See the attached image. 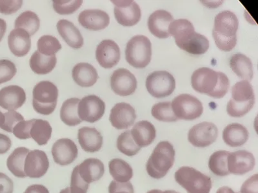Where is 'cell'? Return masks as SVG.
Wrapping results in <instances>:
<instances>
[{"label":"cell","mask_w":258,"mask_h":193,"mask_svg":"<svg viewBox=\"0 0 258 193\" xmlns=\"http://www.w3.org/2000/svg\"><path fill=\"white\" fill-rule=\"evenodd\" d=\"M175 155L176 151L169 142H159L147 161V173L153 178H163L173 166Z\"/></svg>","instance_id":"277c9868"},{"label":"cell","mask_w":258,"mask_h":193,"mask_svg":"<svg viewBox=\"0 0 258 193\" xmlns=\"http://www.w3.org/2000/svg\"><path fill=\"white\" fill-rule=\"evenodd\" d=\"M191 84L198 93L214 99H222L229 91L230 80L224 73L203 67L194 72Z\"/></svg>","instance_id":"7a4b0ae2"},{"label":"cell","mask_w":258,"mask_h":193,"mask_svg":"<svg viewBox=\"0 0 258 193\" xmlns=\"http://www.w3.org/2000/svg\"><path fill=\"white\" fill-rule=\"evenodd\" d=\"M162 193H179L173 190H167L165 191H163Z\"/></svg>","instance_id":"680465c9"},{"label":"cell","mask_w":258,"mask_h":193,"mask_svg":"<svg viewBox=\"0 0 258 193\" xmlns=\"http://www.w3.org/2000/svg\"><path fill=\"white\" fill-rule=\"evenodd\" d=\"M72 77L76 83L82 87H91L98 79V72L92 64L80 63L72 70Z\"/></svg>","instance_id":"f1b7e54d"},{"label":"cell","mask_w":258,"mask_h":193,"mask_svg":"<svg viewBox=\"0 0 258 193\" xmlns=\"http://www.w3.org/2000/svg\"><path fill=\"white\" fill-rule=\"evenodd\" d=\"M117 148L119 152L128 157H133L137 155L142 148L138 146L131 135L130 130L122 133L117 139Z\"/></svg>","instance_id":"74e56055"},{"label":"cell","mask_w":258,"mask_h":193,"mask_svg":"<svg viewBox=\"0 0 258 193\" xmlns=\"http://www.w3.org/2000/svg\"><path fill=\"white\" fill-rule=\"evenodd\" d=\"M89 187V183L83 180L78 171V165L74 168L71 180V193H87Z\"/></svg>","instance_id":"7bdbcfd3"},{"label":"cell","mask_w":258,"mask_h":193,"mask_svg":"<svg viewBox=\"0 0 258 193\" xmlns=\"http://www.w3.org/2000/svg\"><path fill=\"white\" fill-rule=\"evenodd\" d=\"M174 177L177 183L187 193H210L213 185L209 176L191 167H180Z\"/></svg>","instance_id":"52a82bcc"},{"label":"cell","mask_w":258,"mask_h":193,"mask_svg":"<svg viewBox=\"0 0 258 193\" xmlns=\"http://www.w3.org/2000/svg\"><path fill=\"white\" fill-rule=\"evenodd\" d=\"M255 159L252 153L246 150L230 153L229 157L230 174L243 175L254 169Z\"/></svg>","instance_id":"d6986e66"},{"label":"cell","mask_w":258,"mask_h":193,"mask_svg":"<svg viewBox=\"0 0 258 193\" xmlns=\"http://www.w3.org/2000/svg\"><path fill=\"white\" fill-rule=\"evenodd\" d=\"M152 58V44L147 37L134 36L126 44L125 59L131 66L136 68H144L148 66Z\"/></svg>","instance_id":"ba28073f"},{"label":"cell","mask_w":258,"mask_h":193,"mask_svg":"<svg viewBox=\"0 0 258 193\" xmlns=\"http://www.w3.org/2000/svg\"><path fill=\"white\" fill-rule=\"evenodd\" d=\"M52 129L48 121L43 119H34L31 129V137L40 146L48 143L51 138Z\"/></svg>","instance_id":"d590c367"},{"label":"cell","mask_w":258,"mask_h":193,"mask_svg":"<svg viewBox=\"0 0 258 193\" xmlns=\"http://www.w3.org/2000/svg\"><path fill=\"white\" fill-rule=\"evenodd\" d=\"M249 133L245 126L238 123H232L226 126L223 132L225 143L232 148L245 144L248 141Z\"/></svg>","instance_id":"83f0119b"},{"label":"cell","mask_w":258,"mask_h":193,"mask_svg":"<svg viewBox=\"0 0 258 193\" xmlns=\"http://www.w3.org/2000/svg\"><path fill=\"white\" fill-rule=\"evenodd\" d=\"M257 174H254L241 186L240 193H257Z\"/></svg>","instance_id":"c3c4849f"},{"label":"cell","mask_w":258,"mask_h":193,"mask_svg":"<svg viewBox=\"0 0 258 193\" xmlns=\"http://www.w3.org/2000/svg\"><path fill=\"white\" fill-rule=\"evenodd\" d=\"M22 5V0H0V13L6 15H12L19 11Z\"/></svg>","instance_id":"bcb514c9"},{"label":"cell","mask_w":258,"mask_h":193,"mask_svg":"<svg viewBox=\"0 0 258 193\" xmlns=\"http://www.w3.org/2000/svg\"><path fill=\"white\" fill-rule=\"evenodd\" d=\"M111 2L115 6V18L119 24L124 27H132L141 20V9L135 2L131 0H112Z\"/></svg>","instance_id":"7c38bea8"},{"label":"cell","mask_w":258,"mask_h":193,"mask_svg":"<svg viewBox=\"0 0 258 193\" xmlns=\"http://www.w3.org/2000/svg\"><path fill=\"white\" fill-rule=\"evenodd\" d=\"M29 149L25 147H19L15 149L7 160V166L14 176L17 178L27 177L24 171L25 160Z\"/></svg>","instance_id":"4dcf8cb0"},{"label":"cell","mask_w":258,"mask_h":193,"mask_svg":"<svg viewBox=\"0 0 258 193\" xmlns=\"http://www.w3.org/2000/svg\"><path fill=\"white\" fill-rule=\"evenodd\" d=\"M137 119L135 109L126 103H117L112 108L109 121L117 130H125L131 127Z\"/></svg>","instance_id":"e0dca14e"},{"label":"cell","mask_w":258,"mask_h":193,"mask_svg":"<svg viewBox=\"0 0 258 193\" xmlns=\"http://www.w3.org/2000/svg\"><path fill=\"white\" fill-rule=\"evenodd\" d=\"M146 88L154 98H167L174 92L176 80L167 71H156L147 77Z\"/></svg>","instance_id":"30bf717a"},{"label":"cell","mask_w":258,"mask_h":193,"mask_svg":"<svg viewBox=\"0 0 258 193\" xmlns=\"http://www.w3.org/2000/svg\"><path fill=\"white\" fill-rule=\"evenodd\" d=\"M96 57L101 67L110 69L116 66L120 60V49L114 41L103 40L96 48Z\"/></svg>","instance_id":"2e32d148"},{"label":"cell","mask_w":258,"mask_h":193,"mask_svg":"<svg viewBox=\"0 0 258 193\" xmlns=\"http://www.w3.org/2000/svg\"><path fill=\"white\" fill-rule=\"evenodd\" d=\"M17 72L15 64L8 59L0 60V84L13 79Z\"/></svg>","instance_id":"b9f144b4"},{"label":"cell","mask_w":258,"mask_h":193,"mask_svg":"<svg viewBox=\"0 0 258 193\" xmlns=\"http://www.w3.org/2000/svg\"><path fill=\"white\" fill-rule=\"evenodd\" d=\"M7 31V24L6 21L0 18V42L3 39Z\"/></svg>","instance_id":"f5cc1de1"},{"label":"cell","mask_w":258,"mask_h":193,"mask_svg":"<svg viewBox=\"0 0 258 193\" xmlns=\"http://www.w3.org/2000/svg\"><path fill=\"white\" fill-rule=\"evenodd\" d=\"M171 105L175 116L181 120H195L204 113L201 101L190 94L183 93L177 96L172 100Z\"/></svg>","instance_id":"9c48e42d"},{"label":"cell","mask_w":258,"mask_h":193,"mask_svg":"<svg viewBox=\"0 0 258 193\" xmlns=\"http://www.w3.org/2000/svg\"><path fill=\"white\" fill-rule=\"evenodd\" d=\"M230 66L232 70L236 73L242 80L250 82L254 76L252 61L249 57L241 53H237L230 59Z\"/></svg>","instance_id":"f546056e"},{"label":"cell","mask_w":258,"mask_h":193,"mask_svg":"<svg viewBox=\"0 0 258 193\" xmlns=\"http://www.w3.org/2000/svg\"><path fill=\"white\" fill-rule=\"evenodd\" d=\"M12 146V142L8 135L0 133V155L8 153Z\"/></svg>","instance_id":"f907efd6"},{"label":"cell","mask_w":258,"mask_h":193,"mask_svg":"<svg viewBox=\"0 0 258 193\" xmlns=\"http://www.w3.org/2000/svg\"><path fill=\"white\" fill-rule=\"evenodd\" d=\"M33 122L34 119L19 122L13 128V134L21 140L31 139V129Z\"/></svg>","instance_id":"f6af8a7d"},{"label":"cell","mask_w":258,"mask_h":193,"mask_svg":"<svg viewBox=\"0 0 258 193\" xmlns=\"http://www.w3.org/2000/svg\"><path fill=\"white\" fill-rule=\"evenodd\" d=\"M4 115L3 113H2L1 111H0V126H1L2 125H3L4 122Z\"/></svg>","instance_id":"11a10c76"},{"label":"cell","mask_w":258,"mask_h":193,"mask_svg":"<svg viewBox=\"0 0 258 193\" xmlns=\"http://www.w3.org/2000/svg\"><path fill=\"white\" fill-rule=\"evenodd\" d=\"M230 152L227 151H217L210 157L209 167L212 173L218 176L229 175V157Z\"/></svg>","instance_id":"d6a6232c"},{"label":"cell","mask_w":258,"mask_h":193,"mask_svg":"<svg viewBox=\"0 0 258 193\" xmlns=\"http://www.w3.org/2000/svg\"><path fill=\"white\" fill-rule=\"evenodd\" d=\"M40 20L38 15L32 11H25L15 21V29L24 30L30 36H33L40 29Z\"/></svg>","instance_id":"8d00e7d4"},{"label":"cell","mask_w":258,"mask_h":193,"mask_svg":"<svg viewBox=\"0 0 258 193\" xmlns=\"http://www.w3.org/2000/svg\"><path fill=\"white\" fill-rule=\"evenodd\" d=\"M14 183L6 174L0 173V193H13Z\"/></svg>","instance_id":"681fc988"},{"label":"cell","mask_w":258,"mask_h":193,"mask_svg":"<svg viewBox=\"0 0 258 193\" xmlns=\"http://www.w3.org/2000/svg\"><path fill=\"white\" fill-rule=\"evenodd\" d=\"M168 32L174 38L176 44L188 54L200 56L209 48V41L206 36L195 32L192 23L186 19L173 21Z\"/></svg>","instance_id":"6da1fadb"},{"label":"cell","mask_w":258,"mask_h":193,"mask_svg":"<svg viewBox=\"0 0 258 193\" xmlns=\"http://www.w3.org/2000/svg\"><path fill=\"white\" fill-rule=\"evenodd\" d=\"M52 155L56 164L64 166L72 164L77 159L78 149L72 140L61 139L53 144Z\"/></svg>","instance_id":"ac0fdd59"},{"label":"cell","mask_w":258,"mask_h":193,"mask_svg":"<svg viewBox=\"0 0 258 193\" xmlns=\"http://www.w3.org/2000/svg\"><path fill=\"white\" fill-rule=\"evenodd\" d=\"M218 136L217 126L209 122H203L190 129L188 133V140L195 147L206 148L213 144Z\"/></svg>","instance_id":"4fadbf2b"},{"label":"cell","mask_w":258,"mask_h":193,"mask_svg":"<svg viewBox=\"0 0 258 193\" xmlns=\"http://www.w3.org/2000/svg\"><path fill=\"white\" fill-rule=\"evenodd\" d=\"M238 27V18L231 11H222L216 16L213 36L219 49L223 52L234 49L237 44Z\"/></svg>","instance_id":"3957f363"},{"label":"cell","mask_w":258,"mask_h":193,"mask_svg":"<svg viewBox=\"0 0 258 193\" xmlns=\"http://www.w3.org/2000/svg\"><path fill=\"white\" fill-rule=\"evenodd\" d=\"M9 49L16 57L26 56L31 50V36L24 30L15 29L8 36Z\"/></svg>","instance_id":"603a6c76"},{"label":"cell","mask_w":258,"mask_h":193,"mask_svg":"<svg viewBox=\"0 0 258 193\" xmlns=\"http://www.w3.org/2000/svg\"><path fill=\"white\" fill-rule=\"evenodd\" d=\"M57 31L67 44L74 49H80L84 45V38L80 31L72 22L61 20L56 25Z\"/></svg>","instance_id":"484cf974"},{"label":"cell","mask_w":258,"mask_h":193,"mask_svg":"<svg viewBox=\"0 0 258 193\" xmlns=\"http://www.w3.org/2000/svg\"><path fill=\"white\" fill-rule=\"evenodd\" d=\"M59 193H71L70 187H67L66 189H64L63 190H61L60 192Z\"/></svg>","instance_id":"6f0895ef"},{"label":"cell","mask_w":258,"mask_h":193,"mask_svg":"<svg viewBox=\"0 0 258 193\" xmlns=\"http://www.w3.org/2000/svg\"><path fill=\"white\" fill-rule=\"evenodd\" d=\"M78 22L85 29L98 31L109 26L110 17L105 11L99 9H89L80 14Z\"/></svg>","instance_id":"ffe728a7"},{"label":"cell","mask_w":258,"mask_h":193,"mask_svg":"<svg viewBox=\"0 0 258 193\" xmlns=\"http://www.w3.org/2000/svg\"><path fill=\"white\" fill-rule=\"evenodd\" d=\"M52 2L54 11L61 15H72L80 9L83 4L81 0H53Z\"/></svg>","instance_id":"60d3db41"},{"label":"cell","mask_w":258,"mask_h":193,"mask_svg":"<svg viewBox=\"0 0 258 193\" xmlns=\"http://www.w3.org/2000/svg\"><path fill=\"white\" fill-rule=\"evenodd\" d=\"M49 167V161L44 151H30L25 160L24 171L27 177L40 178L45 175Z\"/></svg>","instance_id":"9a60e30c"},{"label":"cell","mask_w":258,"mask_h":193,"mask_svg":"<svg viewBox=\"0 0 258 193\" xmlns=\"http://www.w3.org/2000/svg\"><path fill=\"white\" fill-rule=\"evenodd\" d=\"M151 114L159 121L170 123L178 120L174 114L170 102L159 103L154 105L152 108Z\"/></svg>","instance_id":"ab89813d"},{"label":"cell","mask_w":258,"mask_h":193,"mask_svg":"<svg viewBox=\"0 0 258 193\" xmlns=\"http://www.w3.org/2000/svg\"><path fill=\"white\" fill-rule=\"evenodd\" d=\"M26 94L17 85H10L0 89V107L9 111H15L24 105Z\"/></svg>","instance_id":"44dd1931"},{"label":"cell","mask_w":258,"mask_h":193,"mask_svg":"<svg viewBox=\"0 0 258 193\" xmlns=\"http://www.w3.org/2000/svg\"><path fill=\"white\" fill-rule=\"evenodd\" d=\"M57 63L56 56H46L36 50L30 59L31 70L36 74L46 75L51 72Z\"/></svg>","instance_id":"1f68e13d"},{"label":"cell","mask_w":258,"mask_h":193,"mask_svg":"<svg viewBox=\"0 0 258 193\" xmlns=\"http://www.w3.org/2000/svg\"><path fill=\"white\" fill-rule=\"evenodd\" d=\"M110 86L117 95L126 96L132 95L137 88V78L125 68H119L113 72L110 77Z\"/></svg>","instance_id":"5bb4252c"},{"label":"cell","mask_w":258,"mask_h":193,"mask_svg":"<svg viewBox=\"0 0 258 193\" xmlns=\"http://www.w3.org/2000/svg\"><path fill=\"white\" fill-rule=\"evenodd\" d=\"M105 111V103L95 95H87L80 101L78 117L82 121L94 123L100 121Z\"/></svg>","instance_id":"8fae6325"},{"label":"cell","mask_w":258,"mask_h":193,"mask_svg":"<svg viewBox=\"0 0 258 193\" xmlns=\"http://www.w3.org/2000/svg\"><path fill=\"white\" fill-rule=\"evenodd\" d=\"M38 51L46 56H56L61 49V45L55 37L50 35L41 36L37 43Z\"/></svg>","instance_id":"f35d334b"},{"label":"cell","mask_w":258,"mask_h":193,"mask_svg":"<svg viewBox=\"0 0 258 193\" xmlns=\"http://www.w3.org/2000/svg\"><path fill=\"white\" fill-rule=\"evenodd\" d=\"M32 105L35 111L44 116L54 112L58 98V89L52 82L43 80L38 82L33 89Z\"/></svg>","instance_id":"8992f818"},{"label":"cell","mask_w":258,"mask_h":193,"mask_svg":"<svg viewBox=\"0 0 258 193\" xmlns=\"http://www.w3.org/2000/svg\"><path fill=\"white\" fill-rule=\"evenodd\" d=\"M109 193H135V190L130 181L118 182L113 180L109 186Z\"/></svg>","instance_id":"7dc6e473"},{"label":"cell","mask_w":258,"mask_h":193,"mask_svg":"<svg viewBox=\"0 0 258 193\" xmlns=\"http://www.w3.org/2000/svg\"><path fill=\"white\" fill-rule=\"evenodd\" d=\"M24 193H50L47 188L43 185L34 184L29 186Z\"/></svg>","instance_id":"816d5d0a"},{"label":"cell","mask_w":258,"mask_h":193,"mask_svg":"<svg viewBox=\"0 0 258 193\" xmlns=\"http://www.w3.org/2000/svg\"><path fill=\"white\" fill-rule=\"evenodd\" d=\"M134 141L140 148L149 146L154 141L156 130L154 126L149 121L138 122L131 130Z\"/></svg>","instance_id":"d4e9b609"},{"label":"cell","mask_w":258,"mask_h":193,"mask_svg":"<svg viewBox=\"0 0 258 193\" xmlns=\"http://www.w3.org/2000/svg\"><path fill=\"white\" fill-rule=\"evenodd\" d=\"M80 101L78 98H71L64 101L62 105L60 118L61 121L66 125L76 126L82 123V121L78 114V107Z\"/></svg>","instance_id":"e575fe53"},{"label":"cell","mask_w":258,"mask_h":193,"mask_svg":"<svg viewBox=\"0 0 258 193\" xmlns=\"http://www.w3.org/2000/svg\"><path fill=\"white\" fill-rule=\"evenodd\" d=\"M255 98L252 86L247 80L236 82L231 88V98L227 106V114L230 117L245 116L255 104Z\"/></svg>","instance_id":"5b68a950"},{"label":"cell","mask_w":258,"mask_h":193,"mask_svg":"<svg viewBox=\"0 0 258 193\" xmlns=\"http://www.w3.org/2000/svg\"><path fill=\"white\" fill-rule=\"evenodd\" d=\"M4 122L0 128L9 133H13V128L20 121H24V117L16 111H9L5 113Z\"/></svg>","instance_id":"ee69618b"},{"label":"cell","mask_w":258,"mask_h":193,"mask_svg":"<svg viewBox=\"0 0 258 193\" xmlns=\"http://www.w3.org/2000/svg\"><path fill=\"white\" fill-rule=\"evenodd\" d=\"M78 171L83 180L91 183L101 179L105 173L103 163L97 158H87L78 165Z\"/></svg>","instance_id":"4316f807"},{"label":"cell","mask_w":258,"mask_h":193,"mask_svg":"<svg viewBox=\"0 0 258 193\" xmlns=\"http://www.w3.org/2000/svg\"><path fill=\"white\" fill-rule=\"evenodd\" d=\"M216 193H235L234 190L227 186L224 187H220Z\"/></svg>","instance_id":"db71d44e"},{"label":"cell","mask_w":258,"mask_h":193,"mask_svg":"<svg viewBox=\"0 0 258 193\" xmlns=\"http://www.w3.org/2000/svg\"><path fill=\"white\" fill-rule=\"evenodd\" d=\"M237 193H240V192H237Z\"/></svg>","instance_id":"91938a15"},{"label":"cell","mask_w":258,"mask_h":193,"mask_svg":"<svg viewBox=\"0 0 258 193\" xmlns=\"http://www.w3.org/2000/svg\"><path fill=\"white\" fill-rule=\"evenodd\" d=\"M109 168L110 175L118 182H127L133 178L132 167L121 158H114L110 160Z\"/></svg>","instance_id":"836d02e7"},{"label":"cell","mask_w":258,"mask_h":193,"mask_svg":"<svg viewBox=\"0 0 258 193\" xmlns=\"http://www.w3.org/2000/svg\"><path fill=\"white\" fill-rule=\"evenodd\" d=\"M162 190H158V189H153L149 190V191L147 193H162Z\"/></svg>","instance_id":"9f6ffc18"},{"label":"cell","mask_w":258,"mask_h":193,"mask_svg":"<svg viewBox=\"0 0 258 193\" xmlns=\"http://www.w3.org/2000/svg\"><path fill=\"white\" fill-rule=\"evenodd\" d=\"M78 139L81 148L86 152H98L103 146L102 135L94 128L84 127L79 129Z\"/></svg>","instance_id":"cb8c5ba5"},{"label":"cell","mask_w":258,"mask_h":193,"mask_svg":"<svg viewBox=\"0 0 258 193\" xmlns=\"http://www.w3.org/2000/svg\"><path fill=\"white\" fill-rule=\"evenodd\" d=\"M173 21V16L168 11L158 10L149 16L147 25L153 36L159 39H166L169 38L168 29Z\"/></svg>","instance_id":"7402d4cb"}]
</instances>
